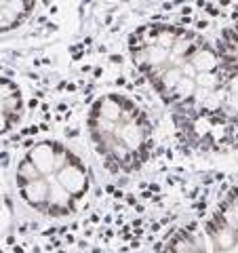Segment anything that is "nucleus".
<instances>
[{
    "label": "nucleus",
    "instance_id": "obj_1",
    "mask_svg": "<svg viewBox=\"0 0 238 253\" xmlns=\"http://www.w3.org/2000/svg\"><path fill=\"white\" fill-rule=\"evenodd\" d=\"M129 55L181 125L224 123V66L202 34L175 23H144L131 32Z\"/></svg>",
    "mask_w": 238,
    "mask_h": 253
},
{
    "label": "nucleus",
    "instance_id": "obj_2",
    "mask_svg": "<svg viewBox=\"0 0 238 253\" xmlns=\"http://www.w3.org/2000/svg\"><path fill=\"white\" fill-rule=\"evenodd\" d=\"M91 171L70 146L55 139L32 144L15 167V188L26 207L46 217H70L91 194Z\"/></svg>",
    "mask_w": 238,
    "mask_h": 253
},
{
    "label": "nucleus",
    "instance_id": "obj_3",
    "mask_svg": "<svg viewBox=\"0 0 238 253\" xmlns=\"http://www.w3.org/2000/svg\"><path fill=\"white\" fill-rule=\"evenodd\" d=\"M86 135L112 173H135L154 150V123L133 97L104 93L86 112Z\"/></svg>",
    "mask_w": 238,
    "mask_h": 253
},
{
    "label": "nucleus",
    "instance_id": "obj_4",
    "mask_svg": "<svg viewBox=\"0 0 238 253\" xmlns=\"http://www.w3.org/2000/svg\"><path fill=\"white\" fill-rule=\"evenodd\" d=\"M23 93L19 84L9 76L0 74V135L11 133L21 123Z\"/></svg>",
    "mask_w": 238,
    "mask_h": 253
},
{
    "label": "nucleus",
    "instance_id": "obj_5",
    "mask_svg": "<svg viewBox=\"0 0 238 253\" xmlns=\"http://www.w3.org/2000/svg\"><path fill=\"white\" fill-rule=\"evenodd\" d=\"M38 0H0V34L13 32L26 23Z\"/></svg>",
    "mask_w": 238,
    "mask_h": 253
}]
</instances>
